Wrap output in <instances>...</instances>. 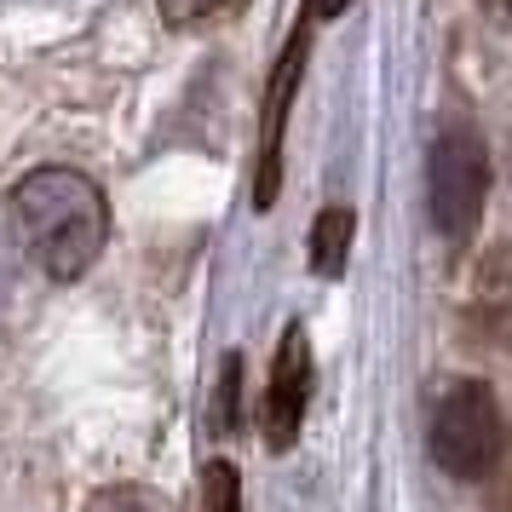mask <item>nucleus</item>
I'll list each match as a JSON object with an SVG mask.
<instances>
[{"label":"nucleus","instance_id":"1","mask_svg":"<svg viewBox=\"0 0 512 512\" xmlns=\"http://www.w3.org/2000/svg\"><path fill=\"white\" fill-rule=\"evenodd\" d=\"M12 231L24 254L47 271L52 282H75L93 271L110 236V208L87 173L75 167H35L12 190Z\"/></svg>","mask_w":512,"mask_h":512},{"label":"nucleus","instance_id":"2","mask_svg":"<svg viewBox=\"0 0 512 512\" xmlns=\"http://www.w3.org/2000/svg\"><path fill=\"white\" fill-rule=\"evenodd\" d=\"M501 449H507V420H501L495 392L484 380L449 386L432 415V461L449 478H489L501 466Z\"/></svg>","mask_w":512,"mask_h":512},{"label":"nucleus","instance_id":"3","mask_svg":"<svg viewBox=\"0 0 512 512\" xmlns=\"http://www.w3.org/2000/svg\"><path fill=\"white\" fill-rule=\"evenodd\" d=\"M489 196V150L472 127H443L426 162V213L443 242H466L478 231Z\"/></svg>","mask_w":512,"mask_h":512},{"label":"nucleus","instance_id":"4","mask_svg":"<svg viewBox=\"0 0 512 512\" xmlns=\"http://www.w3.org/2000/svg\"><path fill=\"white\" fill-rule=\"evenodd\" d=\"M311 12H305L288 47H282V64L271 75V93H265V121H259V185H254V208H271L277 202V185H282V121H288V104H294V87H300V70H305V41H311Z\"/></svg>","mask_w":512,"mask_h":512},{"label":"nucleus","instance_id":"5","mask_svg":"<svg viewBox=\"0 0 512 512\" xmlns=\"http://www.w3.org/2000/svg\"><path fill=\"white\" fill-rule=\"evenodd\" d=\"M305 403H311V340L305 328H288L277 363H271V386H265V443L271 449H288L300 438Z\"/></svg>","mask_w":512,"mask_h":512},{"label":"nucleus","instance_id":"6","mask_svg":"<svg viewBox=\"0 0 512 512\" xmlns=\"http://www.w3.org/2000/svg\"><path fill=\"white\" fill-rule=\"evenodd\" d=\"M351 254V208H323L311 225V271L317 277H340Z\"/></svg>","mask_w":512,"mask_h":512},{"label":"nucleus","instance_id":"7","mask_svg":"<svg viewBox=\"0 0 512 512\" xmlns=\"http://www.w3.org/2000/svg\"><path fill=\"white\" fill-rule=\"evenodd\" d=\"M87 512H173L156 495V489H139V484H116V489H98L93 501H87Z\"/></svg>","mask_w":512,"mask_h":512},{"label":"nucleus","instance_id":"8","mask_svg":"<svg viewBox=\"0 0 512 512\" xmlns=\"http://www.w3.org/2000/svg\"><path fill=\"white\" fill-rule=\"evenodd\" d=\"M202 512H242V489H236L231 461H208V472H202Z\"/></svg>","mask_w":512,"mask_h":512},{"label":"nucleus","instance_id":"9","mask_svg":"<svg viewBox=\"0 0 512 512\" xmlns=\"http://www.w3.org/2000/svg\"><path fill=\"white\" fill-rule=\"evenodd\" d=\"M162 6V18L173 29H190V24H208L219 12H231V6H248V0H156Z\"/></svg>","mask_w":512,"mask_h":512},{"label":"nucleus","instance_id":"10","mask_svg":"<svg viewBox=\"0 0 512 512\" xmlns=\"http://www.w3.org/2000/svg\"><path fill=\"white\" fill-rule=\"evenodd\" d=\"M478 6H484V18H489V24L512 29V0H478Z\"/></svg>","mask_w":512,"mask_h":512},{"label":"nucleus","instance_id":"11","mask_svg":"<svg viewBox=\"0 0 512 512\" xmlns=\"http://www.w3.org/2000/svg\"><path fill=\"white\" fill-rule=\"evenodd\" d=\"M346 6H351V0H305V12H311V18H340Z\"/></svg>","mask_w":512,"mask_h":512},{"label":"nucleus","instance_id":"12","mask_svg":"<svg viewBox=\"0 0 512 512\" xmlns=\"http://www.w3.org/2000/svg\"><path fill=\"white\" fill-rule=\"evenodd\" d=\"M0 294H6V265H0Z\"/></svg>","mask_w":512,"mask_h":512}]
</instances>
